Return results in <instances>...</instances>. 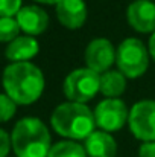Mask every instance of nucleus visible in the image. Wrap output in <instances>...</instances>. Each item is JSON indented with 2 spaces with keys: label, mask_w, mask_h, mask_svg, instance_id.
<instances>
[{
  "label": "nucleus",
  "mask_w": 155,
  "mask_h": 157,
  "mask_svg": "<svg viewBox=\"0 0 155 157\" xmlns=\"http://www.w3.org/2000/svg\"><path fill=\"white\" fill-rule=\"evenodd\" d=\"M20 29L31 37L41 35L49 28V15L47 12L38 5H28L23 6L15 15Z\"/></svg>",
  "instance_id": "obj_11"
},
{
  "label": "nucleus",
  "mask_w": 155,
  "mask_h": 157,
  "mask_svg": "<svg viewBox=\"0 0 155 157\" xmlns=\"http://www.w3.org/2000/svg\"><path fill=\"white\" fill-rule=\"evenodd\" d=\"M58 21L70 31L81 29L87 21L88 9L84 0H59L55 5Z\"/></svg>",
  "instance_id": "obj_10"
},
{
  "label": "nucleus",
  "mask_w": 155,
  "mask_h": 157,
  "mask_svg": "<svg viewBox=\"0 0 155 157\" xmlns=\"http://www.w3.org/2000/svg\"><path fill=\"white\" fill-rule=\"evenodd\" d=\"M148 49H149V55H151V58L155 61V32L154 34H151V37H149Z\"/></svg>",
  "instance_id": "obj_21"
},
{
  "label": "nucleus",
  "mask_w": 155,
  "mask_h": 157,
  "mask_svg": "<svg viewBox=\"0 0 155 157\" xmlns=\"http://www.w3.org/2000/svg\"><path fill=\"white\" fill-rule=\"evenodd\" d=\"M50 125L56 134L67 140H85L96 130L93 110L87 104L65 101L52 111Z\"/></svg>",
  "instance_id": "obj_2"
},
{
  "label": "nucleus",
  "mask_w": 155,
  "mask_h": 157,
  "mask_svg": "<svg viewBox=\"0 0 155 157\" xmlns=\"http://www.w3.org/2000/svg\"><path fill=\"white\" fill-rule=\"evenodd\" d=\"M126 76L120 70H108L101 75V93L105 98H120L126 90Z\"/></svg>",
  "instance_id": "obj_14"
},
{
  "label": "nucleus",
  "mask_w": 155,
  "mask_h": 157,
  "mask_svg": "<svg viewBox=\"0 0 155 157\" xmlns=\"http://www.w3.org/2000/svg\"><path fill=\"white\" fill-rule=\"evenodd\" d=\"M138 157H155V142H143L138 148Z\"/></svg>",
  "instance_id": "obj_20"
},
{
  "label": "nucleus",
  "mask_w": 155,
  "mask_h": 157,
  "mask_svg": "<svg viewBox=\"0 0 155 157\" xmlns=\"http://www.w3.org/2000/svg\"><path fill=\"white\" fill-rule=\"evenodd\" d=\"M40 52V43L35 37L31 35H18L15 40L8 43L5 55L12 63H24L31 61Z\"/></svg>",
  "instance_id": "obj_13"
},
{
  "label": "nucleus",
  "mask_w": 155,
  "mask_h": 157,
  "mask_svg": "<svg viewBox=\"0 0 155 157\" xmlns=\"http://www.w3.org/2000/svg\"><path fill=\"white\" fill-rule=\"evenodd\" d=\"M154 2H155V0H154Z\"/></svg>",
  "instance_id": "obj_23"
},
{
  "label": "nucleus",
  "mask_w": 155,
  "mask_h": 157,
  "mask_svg": "<svg viewBox=\"0 0 155 157\" xmlns=\"http://www.w3.org/2000/svg\"><path fill=\"white\" fill-rule=\"evenodd\" d=\"M62 92L67 101L87 104L101 93V75L88 67L75 69L65 76Z\"/></svg>",
  "instance_id": "obj_5"
},
{
  "label": "nucleus",
  "mask_w": 155,
  "mask_h": 157,
  "mask_svg": "<svg viewBox=\"0 0 155 157\" xmlns=\"http://www.w3.org/2000/svg\"><path fill=\"white\" fill-rule=\"evenodd\" d=\"M128 127L135 139L155 142V101L142 99L129 108Z\"/></svg>",
  "instance_id": "obj_7"
},
{
  "label": "nucleus",
  "mask_w": 155,
  "mask_h": 157,
  "mask_svg": "<svg viewBox=\"0 0 155 157\" xmlns=\"http://www.w3.org/2000/svg\"><path fill=\"white\" fill-rule=\"evenodd\" d=\"M11 144L15 157H47L52 148L50 131L41 119L23 117L12 128Z\"/></svg>",
  "instance_id": "obj_3"
},
{
  "label": "nucleus",
  "mask_w": 155,
  "mask_h": 157,
  "mask_svg": "<svg viewBox=\"0 0 155 157\" xmlns=\"http://www.w3.org/2000/svg\"><path fill=\"white\" fill-rule=\"evenodd\" d=\"M34 2H38L41 5H56L59 0H34Z\"/></svg>",
  "instance_id": "obj_22"
},
{
  "label": "nucleus",
  "mask_w": 155,
  "mask_h": 157,
  "mask_svg": "<svg viewBox=\"0 0 155 157\" xmlns=\"http://www.w3.org/2000/svg\"><path fill=\"white\" fill-rule=\"evenodd\" d=\"M151 55L148 46L140 38H125L116 49V66L126 78L137 79L149 69Z\"/></svg>",
  "instance_id": "obj_4"
},
{
  "label": "nucleus",
  "mask_w": 155,
  "mask_h": 157,
  "mask_svg": "<svg viewBox=\"0 0 155 157\" xmlns=\"http://www.w3.org/2000/svg\"><path fill=\"white\" fill-rule=\"evenodd\" d=\"M128 25L140 34L155 32V2L154 0H134L126 8Z\"/></svg>",
  "instance_id": "obj_9"
},
{
  "label": "nucleus",
  "mask_w": 155,
  "mask_h": 157,
  "mask_svg": "<svg viewBox=\"0 0 155 157\" xmlns=\"http://www.w3.org/2000/svg\"><path fill=\"white\" fill-rule=\"evenodd\" d=\"M84 148L88 157H116L117 154L116 139L102 130H94L84 140Z\"/></svg>",
  "instance_id": "obj_12"
},
{
  "label": "nucleus",
  "mask_w": 155,
  "mask_h": 157,
  "mask_svg": "<svg viewBox=\"0 0 155 157\" xmlns=\"http://www.w3.org/2000/svg\"><path fill=\"white\" fill-rule=\"evenodd\" d=\"M47 157H88L85 153L84 145L75 140H61L52 145Z\"/></svg>",
  "instance_id": "obj_15"
},
{
  "label": "nucleus",
  "mask_w": 155,
  "mask_h": 157,
  "mask_svg": "<svg viewBox=\"0 0 155 157\" xmlns=\"http://www.w3.org/2000/svg\"><path fill=\"white\" fill-rule=\"evenodd\" d=\"M20 31L15 17H0V43H11L20 35Z\"/></svg>",
  "instance_id": "obj_16"
},
{
  "label": "nucleus",
  "mask_w": 155,
  "mask_h": 157,
  "mask_svg": "<svg viewBox=\"0 0 155 157\" xmlns=\"http://www.w3.org/2000/svg\"><path fill=\"white\" fill-rule=\"evenodd\" d=\"M96 127L106 133L122 130L129 119V108L120 98H105L93 110Z\"/></svg>",
  "instance_id": "obj_6"
},
{
  "label": "nucleus",
  "mask_w": 155,
  "mask_h": 157,
  "mask_svg": "<svg viewBox=\"0 0 155 157\" xmlns=\"http://www.w3.org/2000/svg\"><path fill=\"white\" fill-rule=\"evenodd\" d=\"M12 148V144H11V134H8L5 130L0 128V157H6L9 154Z\"/></svg>",
  "instance_id": "obj_19"
},
{
  "label": "nucleus",
  "mask_w": 155,
  "mask_h": 157,
  "mask_svg": "<svg viewBox=\"0 0 155 157\" xmlns=\"http://www.w3.org/2000/svg\"><path fill=\"white\" fill-rule=\"evenodd\" d=\"M23 0H0V17H14L23 8Z\"/></svg>",
  "instance_id": "obj_18"
},
{
  "label": "nucleus",
  "mask_w": 155,
  "mask_h": 157,
  "mask_svg": "<svg viewBox=\"0 0 155 157\" xmlns=\"http://www.w3.org/2000/svg\"><path fill=\"white\" fill-rule=\"evenodd\" d=\"M15 111H17V104L6 93H0V122L11 121Z\"/></svg>",
  "instance_id": "obj_17"
},
{
  "label": "nucleus",
  "mask_w": 155,
  "mask_h": 157,
  "mask_svg": "<svg viewBox=\"0 0 155 157\" xmlns=\"http://www.w3.org/2000/svg\"><path fill=\"white\" fill-rule=\"evenodd\" d=\"M2 84L5 93L17 105L37 102L46 87V79L38 66L31 61L11 63L5 67Z\"/></svg>",
  "instance_id": "obj_1"
},
{
  "label": "nucleus",
  "mask_w": 155,
  "mask_h": 157,
  "mask_svg": "<svg viewBox=\"0 0 155 157\" xmlns=\"http://www.w3.org/2000/svg\"><path fill=\"white\" fill-rule=\"evenodd\" d=\"M84 61L88 69L102 75L116 64V48L108 38H93L84 51Z\"/></svg>",
  "instance_id": "obj_8"
}]
</instances>
